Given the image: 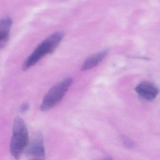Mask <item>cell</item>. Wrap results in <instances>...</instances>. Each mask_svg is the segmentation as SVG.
<instances>
[{
	"mask_svg": "<svg viewBox=\"0 0 160 160\" xmlns=\"http://www.w3.org/2000/svg\"><path fill=\"white\" fill-rule=\"evenodd\" d=\"M63 36V32H58L46 38L26 59L23 64V70H28L35 65L44 56L53 53L62 41Z\"/></svg>",
	"mask_w": 160,
	"mask_h": 160,
	"instance_id": "obj_1",
	"label": "cell"
},
{
	"mask_svg": "<svg viewBox=\"0 0 160 160\" xmlns=\"http://www.w3.org/2000/svg\"><path fill=\"white\" fill-rule=\"evenodd\" d=\"M29 143V137L27 125L24 120L18 116L14 121L10 141V152L12 157L16 160L20 159Z\"/></svg>",
	"mask_w": 160,
	"mask_h": 160,
	"instance_id": "obj_2",
	"label": "cell"
},
{
	"mask_svg": "<svg viewBox=\"0 0 160 160\" xmlns=\"http://www.w3.org/2000/svg\"><path fill=\"white\" fill-rule=\"evenodd\" d=\"M72 78L67 77L54 85L48 92L40 106V110L46 111L58 105L72 84Z\"/></svg>",
	"mask_w": 160,
	"mask_h": 160,
	"instance_id": "obj_3",
	"label": "cell"
},
{
	"mask_svg": "<svg viewBox=\"0 0 160 160\" xmlns=\"http://www.w3.org/2000/svg\"><path fill=\"white\" fill-rule=\"evenodd\" d=\"M26 153L28 160H45L44 144L41 133L34 135L27 147Z\"/></svg>",
	"mask_w": 160,
	"mask_h": 160,
	"instance_id": "obj_4",
	"label": "cell"
},
{
	"mask_svg": "<svg viewBox=\"0 0 160 160\" xmlns=\"http://www.w3.org/2000/svg\"><path fill=\"white\" fill-rule=\"evenodd\" d=\"M140 97L147 101H152L157 97L159 90L153 84L148 82H141L135 88Z\"/></svg>",
	"mask_w": 160,
	"mask_h": 160,
	"instance_id": "obj_5",
	"label": "cell"
},
{
	"mask_svg": "<svg viewBox=\"0 0 160 160\" xmlns=\"http://www.w3.org/2000/svg\"><path fill=\"white\" fill-rule=\"evenodd\" d=\"M12 24V21L9 16L5 17L0 21V48L1 49L6 46L9 41Z\"/></svg>",
	"mask_w": 160,
	"mask_h": 160,
	"instance_id": "obj_6",
	"label": "cell"
},
{
	"mask_svg": "<svg viewBox=\"0 0 160 160\" xmlns=\"http://www.w3.org/2000/svg\"><path fill=\"white\" fill-rule=\"evenodd\" d=\"M108 53L107 50H104L100 51L88 58L82 64L81 67L82 71H88L96 67L103 60Z\"/></svg>",
	"mask_w": 160,
	"mask_h": 160,
	"instance_id": "obj_7",
	"label": "cell"
},
{
	"mask_svg": "<svg viewBox=\"0 0 160 160\" xmlns=\"http://www.w3.org/2000/svg\"><path fill=\"white\" fill-rule=\"evenodd\" d=\"M121 138L122 144L125 146V148H132L133 147V143L127 137L125 136H122Z\"/></svg>",
	"mask_w": 160,
	"mask_h": 160,
	"instance_id": "obj_8",
	"label": "cell"
},
{
	"mask_svg": "<svg viewBox=\"0 0 160 160\" xmlns=\"http://www.w3.org/2000/svg\"><path fill=\"white\" fill-rule=\"evenodd\" d=\"M29 108V105L27 103H25L20 106V112L21 113H25L28 110Z\"/></svg>",
	"mask_w": 160,
	"mask_h": 160,
	"instance_id": "obj_9",
	"label": "cell"
},
{
	"mask_svg": "<svg viewBox=\"0 0 160 160\" xmlns=\"http://www.w3.org/2000/svg\"><path fill=\"white\" fill-rule=\"evenodd\" d=\"M102 160H113V159L111 157H106V158H104Z\"/></svg>",
	"mask_w": 160,
	"mask_h": 160,
	"instance_id": "obj_10",
	"label": "cell"
}]
</instances>
